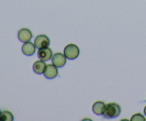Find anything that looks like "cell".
I'll return each mask as SVG.
<instances>
[{
  "label": "cell",
  "mask_w": 146,
  "mask_h": 121,
  "mask_svg": "<svg viewBox=\"0 0 146 121\" xmlns=\"http://www.w3.org/2000/svg\"><path fill=\"white\" fill-rule=\"evenodd\" d=\"M121 112V108L116 102H109L106 104V108L103 115L107 119H113L118 118Z\"/></svg>",
  "instance_id": "obj_1"
},
{
  "label": "cell",
  "mask_w": 146,
  "mask_h": 121,
  "mask_svg": "<svg viewBox=\"0 0 146 121\" xmlns=\"http://www.w3.org/2000/svg\"><path fill=\"white\" fill-rule=\"evenodd\" d=\"M64 54L68 59L74 60L79 56L80 49L76 44H69L64 48Z\"/></svg>",
  "instance_id": "obj_2"
},
{
  "label": "cell",
  "mask_w": 146,
  "mask_h": 121,
  "mask_svg": "<svg viewBox=\"0 0 146 121\" xmlns=\"http://www.w3.org/2000/svg\"><path fill=\"white\" fill-rule=\"evenodd\" d=\"M34 44L38 48L48 47L50 44V39L45 34H40L37 36L34 40Z\"/></svg>",
  "instance_id": "obj_3"
},
{
  "label": "cell",
  "mask_w": 146,
  "mask_h": 121,
  "mask_svg": "<svg viewBox=\"0 0 146 121\" xmlns=\"http://www.w3.org/2000/svg\"><path fill=\"white\" fill-rule=\"evenodd\" d=\"M52 63L57 68H61L66 63V57L62 53H56L52 56Z\"/></svg>",
  "instance_id": "obj_4"
},
{
  "label": "cell",
  "mask_w": 146,
  "mask_h": 121,
  "mask_svg": "<svg viewBox=\"0 0 146 121\" xmlns=\"http://www.w3.org/2000/svg\"><path fill=\"white\" fill-rule=\"evenodd\" d=\"M58 68L54 64H48L44 70V75L48 79H54L58 75Z\"/></svg>",
  "instance_id": "obj_5"
},
{
  "label": "cell",
  "mask_w": 146,
  "mask_h": 121,
  "mask_svg": "<svg viewBox=\"0 0 146 121\" xmlns=\"http://www.w3.org/2000/svg\"><path fill=\"white\" fill-rule=\"evenodd\" d=\"M37 56H38L39 59L44 61H48L51 60V58H52L53 51L48 47L39 48L38 52H37Z\"/></svg>",
  "instance_id": "obj_6"
},
{
  "label": "cell",
  "mask_w": 146,
  "mask_h": 121,
  "mask_svg": "<svg viewBox=\"0 0 146 121\" xmlns=\"http://www.w3.org/2000/svg\"><path fill=\"white\" fill-rule=\"evenodd\" d=\"M33 34L31 31L27 28H23L18 32V38L21 42H27L32 38Z\"/></svg>",
  "instance_id": "obj_7"
},
{
  "label": "cell",
  "mask_w": 146,
  "mask_h": 121,
  "mask_svg": "<svg viewBox=\"0 0 146 121\" xmlns=\"http://www.w3.org/2000/svg\"><path fill=\"white\" fill-rule=\"evenodd\" d=\"M21 51H22L23 54L26 56H30L34 55V54L36 51V46L35 44H33L31 41H27L25 42L22 45L21 47Z\"/></svg>",
  "instance_id": "obj_8"
},
{
  "label": "cell",
  "mask_w": 146,
  "mask_h": 121,
  "mask_svg": "<svg viewBox=\"0 0 146 121\" xmlns=\"http://www.w3.org/2000/svg\"><path fill=\"white\" fill-rule=\"evenodd\" d=\"M106 108V104L104 101H98L94 102L92 105V110L96 115H103Z\"/></svg>",
  "instance_id": "obj_9"
},
{
  "label": "cell",
  "mask_w": 146,
  "mask_h": 121,
  "mask_svg": "<svg viewBox=\"0 0 146 121\" xmlns=\"http://www.w3.org/2000/svg\"><path fill=\"white\" fill-rule=\"evenodd\" d=\"M46 64L45 61H42L40 59V61H35L33 64V71L37 74H42L44 73V70H45Z\"/></svg>",
  "instance_id": "obj_10"
},
{
  "label": "cell",
  "mask_w": 146,
  "mask_h": 121,
  "mask_svg": "<svg viewBox=\"0 0 146 121\" xmlns=\"http://www.w3.org/2000/svg\"><path fill=\"white\" fill-rule=\"evenodd\" d=\"M14 120V115L9 111H3L0 114V121H12Z\"/></svg>",
  "instance_id": "obj_11"
},
{
  "label": "cell",
  "mask_w": 146,
  "mask_h": 121,
  "mask_svg": "<svg viewBox=\"0 0 146 121\" xmlns=\"http://www.w3.org/2000/svg\"><path fill=\"white\" fill-rule=\"evenodd\" d=\"M131 121H145V118L141 113H135L132 115L131 118Z\"/></svg>",
  "instance_id": "obj_12"
},
{
  "label": "cell",
  "mask_w": 146,
  "mask_h": 121,
  "mask_svg": "<svg viewBox=\"0 0 146 121\" xmlns=\"http://www.w3.org/2000/svg\"><path fill=\"white\" fill-rule=\"evenodd\" d=\"M144 114H145V115L146 116V105L145 106V108H144Z\"/></svg>",
  "instance_id": "obj_13"
},
{
  "label": "cell",
  "mask_w": 146,
  "mask_h": 121,
  "mask_svg": "<svg viewBox=\"0 0 146 121\" xmlns=\"http://www.w3.org/2000/svg\"><path fill=\"white\" fill-rule=\"evenodd\" d=\"M1 111H0V114H1Z\"/></svg>",
  "instance_id": "obj_14"
}]
</instances>
